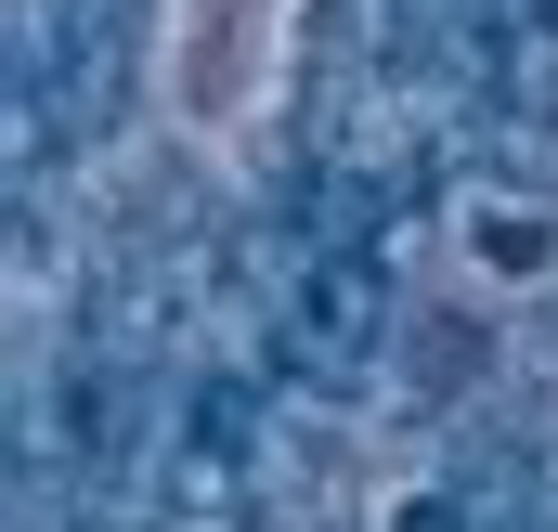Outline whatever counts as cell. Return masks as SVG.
<instances>
[{
	"label": "cell",
	"instance_id": "obj_1",
	"mask_svg": "<svg viewBox=\"0 0 558 532\" xmlns=\"http://www.w3.org/2000/svg\"><path fill=\"white\" fill-rule=\"evenodd\" d=\"M299 26L312 0H156V118L208 169H247L260 131L286 118Z\"/></svg>",
	"mask_w": 558,
	"mask_h": 532
}]
</instances>
